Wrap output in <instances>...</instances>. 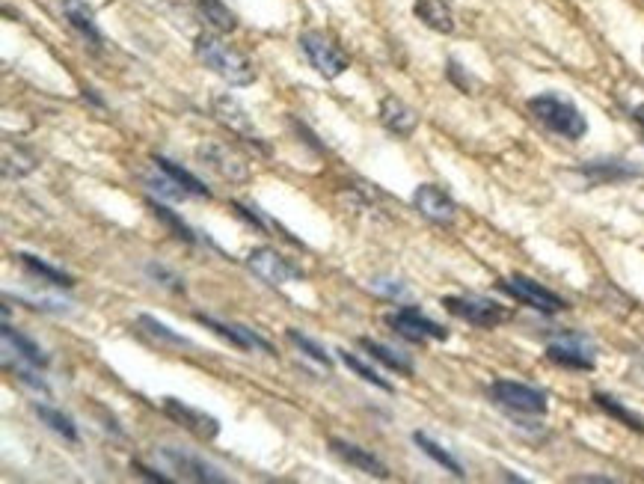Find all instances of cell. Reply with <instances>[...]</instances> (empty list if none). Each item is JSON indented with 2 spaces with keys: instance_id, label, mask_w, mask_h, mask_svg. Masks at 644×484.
Here are the masks:
<instances>
[{
  "instance_id": "cell-1",
  "label": "cell",
  "mask_w": 644,
  "mask_h": 484,
  "mask_svg": "<svg viewBox=\"0 0 644 484\" xmlns=\"http://www.w3.org/2000/svg\"><path fill=\"white\" fill-rule=\"evenodd\" d=\"M193 54H196V60H199L205 69H211L217 78H223V81L232 84V87H250V84L256 81L253 63H250L238 48L226 45V42H223L220 36H214V33H199V36L193 39Z\"/></svg>"
},
{
  "instance_id": "cell-2",
  "label": "cell",
  "mask_w": 644,
  "mask_h": 484,
  "mask_svg": "<svg viewBox=\"0 0 644 484\" xmlns=\"http://www.w3.org/2000/svg\"><path fill=\"white\" fill-rule=\"evenodd\" d=\"M529 113L547 128L552 134L564 137V140H582L588 134V122L582 116V110L567 101L561 96H552V93H544V96L529 98Z\"/></svg>"
},
{
  "instance_id": "cell-3",
  "label": "cell",
  "mask_w": 644,
  "mask_h": 484,
  "mask_svg": "<svg viewBox=\"0 0 644 484\" xmlns=\"http://www.w3.org/2000/svg\"><path fill=\"white\" fill-rule=\"evenodd\" d=\"M297 45H300V51L306 54L309 66H312L318 75L330 78V81L339 78V75H345L348 66H351L348 54H345L327 33H321V30H303V33L297 36Z\"/></svg>"
},
{
  "instance_id": "cell-4",
  "label": "cell",
  "mask_w": 644,
  "mask_h": 484,
  "mask_svg": "<svg viewBox=\"0 0 644 484\" xmlns=\"http://www.w3.org/2000/svg\"><path fill=\"white\" fill-rule=\"evenodd\" d=\"M490 398L514 416H544L550 407L547 392L529 387V384H517V381H493Z\"/></svg>"
},
{
  "instance_id": "cell-5",
  "label": "cell",
  "mask_w": 644,
  "mask_h": 484,
  "mask_svg": "<svg viewBox=\"0 0 644 484\" xmlns=\"http://www.w3.org/2000/svg\"><path fill=\"white\" fill-rule=\"evenodd\" d=\"M383 324L386 327H392L398 336H404L407 342H416V345H422V342H428V339H434V342H446L449 339V330L443 327V324H437V321H431L425 312H419L416 306H401V309H395V312H386L383 315Z\"/></svg>"
},
{
  "instance_id": "cell-6",
  "label": "cell",
  "mask_w": 644,
  "mask_h": 484,
  "mask_svg": "<svg viewBox=\"0 0 644 484\" xmlns=\"http://www.w3.org/2000/svg\"><path fill=\"white\" fill-rule=\"evenodd\" d=\"M443 306L455 318L472 327H481V330H493L511 318V312L505 306H499L496 300H487V297H443Z\"/></svg>"
},
{
  "instance_id": "cell-7",
  "label": "cell",
  "mask_w": 644,
  "mask_h": 484,
  "mask_svg": "<svg viewBox=\"0 0 644 484\" xmlns=\"http://www.w3.org/2000/svg\"><path fill=\"white\" fill-rule=\"evenodd\" d=\"M550 363L561 366V369H573V372H594V345L588 336L582 333H561L555 342L547 348Z\"/></svg>"
},
{
  "instance_id": "cell-8",
  "label": "cell",
  "mask_w": 644,
  "mask_h": 484,
  "mask_svg": "<svg viewBox=\"0 0 644 484\" xmlns=\"http://www.w3.org/2000/svg\"><path fill=\"white\" fill-rule=\"evenodd\" d=\"M499 291L511 294L514 300H520V303H526V306H532V309H538V312H544V315L564 312V309L570 306L564 297H558L555 291L544 289L541 283H535L532 277H523V274H514V277H508V280H499Z\"/></svg>"
},
{
  "instance_id": "cell-9",
  "label": "cell",
  "mask_w": 644,
  "mask_h": 484,
  "mask_svg": "<svg viewBox=\"0 0 644 484\" xmlns=\"http://www.w3.org/2000/svg\"><path fill=\"white\" fill-rule=\"evenodd\" d=\"M247 268L268 286H285L291 280H303V268L291 265V259H285L282 253H276L274 247H256L247 256Z\"/></svg>"
},
{
  "instance_id": "cell-10",
  "label": "cell",
  "mask_w": 644,
  "mask_h": 484,
  "mask_svg": "<svg viewBox=\"0 0 644 484\" xmlns=\"http://www.w3.org/2000/svg\"><path fill=\"white\" fill-rule=\"evenodd\" d=\"M196 158L202 161V167H208L211 173H217L226 182H247L250 179V164L238 152H232L226 143L208 140L196 149Z\"/></svg>"
},
{
  "instance_id": "cell-11",
  "label": "cell",
  "mask_w": 644,
  "mask_h": 484,
  "mask_svg": "<svg viewBox=\"0 0 644 484\" xmlns=\"http://www.w3.org/2000/svg\"><path fill=\"white\" fill-rule=\"evenodd\" d=\"M211 110H214V116H217V122L223 125V128H229L235 137H241L244 143H250V146H259L265 155H268V146L262 143V137H259V131H256V125H253V116L241 107V101L232 96H214L211 98Z\"/></svg>"
},
{
  "instance_id": "cell-12",
  "label": "cell",
  "mask_w": 644,
  "mask_h": 484,
  "mask_svg": "<svg viewBox=\"0 0 644 484\" xmlns=\"http://www.w3.org/2000/svg\"><path fill=\"white\" fill-rule=\"evenodd\" d=\"M158 455L164 458V464L173 470V473H179L184 482H199V484H226V476L214 467V464H208L205 458H196V455H190V452H184V449H176V446H161L158 449Z\"/></svg>"
},
{
  "instance_id": "cell-13",
  "label": "cell",
  "mask_w": 644,
  "mask_h": 484,
  "mask_svg": "<svg viewBox=\"0 0 644 484\" xmlns=\"http://www.w3.org/2000/svg\"><path fill=\"white\" fill-rule=\"evenodd\" d=\"M199 324H205L211 333H217L220 339H226L229 345L241 348V351H262V354H274V345L268 339H262L256 330L244 327V324H235V321H217L211 315H196Z\"/></svg>"
},
{
  "instance_id": "cell-14",
  "label": "cell",
  "mask_w": 644,
  "mask_h": 484,
  "mask_svg": "<svg viewBox=\"0 0 644 484\" xmlns=\"http://www.w3.org/2000/svg\"><path fill=\"white\" fill-rule=\"evenodd\" d=\"M164 413L173 422H179L184 431H190L193 437H199V440H214L220 434V422L211 413L196 410V407L184 404L179 398H164Z\"/></svg>"
},
{
  "instance_id": "cell-15",
  "label": "cell",
  "mask_w": 644,
  "mask_h": 484,
  "mask_svg": "<svg viewBox=\"0 0 644 484\" xmlns=\"http://www.w3.org/2000/svg\"><path fill=\"white\" fill-rule=\"evenodd\" d=\"M413 205L425 220H431L437 226H452L455 217H458L455 199L446 194L443 188H437V185H419L416 194H413Z\"/></svg>"
},
{
  "instance_id": "cell-16",
  "label": "cell",
  "mask_w": 644,
  "mask_h": 484,
  "mask_svg": "<svg viewBox=\"0 0 644 484\" xmlns=\"http://www.w3.org/2000/svg\"><path fill=\"white\" fill-rule=\"evenodd\" d=\"M576 176H582L588 185H609V182H627V179H639L644 176L639 167H633L630 161H588L582 167H576Z\"/></svg>"
},
{
  "instance_id": "cell-17",
  "label": "cell",
  "mask_w": 644,
  "mask_h": 484,
  "mask_svg": "<svg viewBox=\"0 0 644 484\" xmlns=\"http://www.w3.org/2000/svg\"><path fill=\"white\" fill-rule=\"evenodd\" d=\"M377 116H380V125L395 137H410L419 128V113L395 96H386L380 101Z\"/></svg>"
},
{
  "instance_id": "cell-18",
  "label": "cell",
  "mask_w": 644,
  "mask_h": 484,
  "mask_svg": "<svg viewBox=\"0 0 644 484\" xmlns=\"http://www.w3.org/2000/svg\"><path fill=\"white\" fill-rule=\"evenodd\" d=\"M330 449L342 458V461H348L351 467H357L360 473H366V476H374V479H389V470H386V464L380 461V458H374L368 449L363 446H357V443H348V440H330Z\"/></svg>"
},
{
  "instance_id": "cell-19",
  "label": "cell",
  "mask_w": 644,
  "mask_h": 484,
  "mask_svg": "<svg viewBox=\"0 0 644 484\" xmlns=\"http://www.w3.org/2000/svg\"><path fill=\"white\" fill-rule=\"evenodd\" d=\"M60 9H63L66 21L84 36V42L90 45L92 51H98L104 45V36H101V30L95 24V15H92V9L84 0H60Z\"/></svg>"
},
{
  "instance_id": "cell-20",
  "label": "cell",
  "mask_w": 644,
  "mask_h": 484,
  "mask_svg": "<svg viewBox=\"0 0 644 484\" xmlns=\"http://www.w3.org/2000/svg\"><path fill=\"white\" fill-rule=\"evenodd\" d=\"M413 12L434 33H455V9L449 6V0H416Z\"/></svg>"
},
{
  "instance_id": "cell-21",
  "label": "cell",
  "mask_w": 644,
  "mask_h": 484,
  "mask_svg": "<svg viewBox=\"0 0 644 484\" xmlns=\"http://www.w3.org/2000/svg\"><path fill=\"white\" fill-rule=\"evenodd\" d=\"M0 336H3V345H6V351H15L24 363H30V366H39V369H45L48 366V354L30 339V336H24V333H18V330H12L6 321H3V330H0Z\"/></svg>"
},
{
  "instance_id": "cell-22",
  "label": "cell",
  "mask_w": 644,
  "mask_h": 484,
  "mask_svg": "<svg viewBox=\"0 0 644 484\" xmlns=\"http://www.w3.org/2000/svg\"><path fill=\"white\" fill-rule=\"evenodd\" d=\"M360 345H363V351H366L371 360H377V363H383L389 372H398V375H404V378H413V360L407 357V354H401V351H392L389 345H380V342H374V339H360Z\"/></svg>"
},
{
  "instance_id": "cell-23",
  "label": "cell",
  "mask_w": 644,
  "mask_h": 484,
  "mask_svg": "<svg viewBox=\"0 0 644 484\" xmlns=\"http://www.w3.org/2000/svg\"><path fill=\"white\" fill-rule=\"evenodd\" d=\"M15 259H18V265H21L27 274L39 277V280H42V283H48V286H57V289H72V286H75V280H72L69 274H63L60 268H51V265H48V262H42L39 256L18 253Z\"/></svg>"
},
{
  "instance_id": "cell-24",
  "label": "cell",
  "mask_w": 644,
  "mask_h": 484,
  "mask_svg": "<svg viewBox=\"0 0 644 484\" xmlns=\"http://www.w3.org/2000/svg\"><path fill=\"white\" fill-rule=\"evenodd\" d=\"M594 398V404L606 413V416H612V419H618L624 428H630V431H636V434H644V419L639 413H633L630 407H624L615 395H606V392H594L591 395Z\"/></svg>"
},
{
  "instance_id": "cell-25",
  "label": "cell",
  "mask_w": 644,
  "mask_h": 484,
  "mask_svg": "<svg viewBox=\"0 0 644 484\" xmlns=\"http://www.w3.org/2000/svg\"><path fill=\"white\" fill-rule=\"evenodd\" d=\"M196 3V12L220 33H232L238 30V15L223 3V0H193Z\"/></svg>"
},
{
  "instance_id": "cell-26",
  "label": "cell",
  "mask_w": 644,
  "mask_h": 484,
  "mask_svg": "<svg viewBox=\"0 0 644 484\" xmlns=\"http://www.w3.org/2000/svg\"><path fill=\"white\" fill-rule=\"evenodd\" d=\"M413 443H416V446H419V449H422V452H425V455H428L434 464H440L446 473H452L455 479H463V476H466V473H463V467H460L458 458H455V455H449V452H446V449H443L437 440H431L425 431H416V434H413Z\"/></svg>"
},
{
  "instance_id": "cell-27",
  "label": "cell",
  "mask_w": 644,
  "mask_h": 484,
  "mask_svg": "<svg viewBox=\"0 0 644 484\" xmlns=\"http://www.w3.org/2000/svg\"><path fill=\"white\" fill-rule=\"evenodd\" d=\"M152 164H155V167H161V170H164L167 176H173V179H176V182H179V185H182L184 191H187L190 196H199V199H211V191H208V188H205V185H202V182H199V179L193 176V173H187L184 167H179V164H173L170 158H164V155H155V158H152Z\"/></svg>"
},
{
  "instance_id": "cell-28",
  "label": "cell",
  "mask_w": 644,
  "mask_h": 484,
  "mask_svg": "<svg viewBox=\"0 0 644 484\" xmlns=\"http://www.w3.org/2000/svg\"><path fill=\"white\" fill-rule=\"evenodd\" d=\"M33 410H36V416L42 419V425H48L54 434H60V437H66V440H72V443H78V428H75L72 416H66L63 410H57V407H51V404H33Z\"/></svg>"
},
{
  "instance_id": "cell-29",
  "label": "cell",
  "mask_w": 644,
  "mask_h": 484,
  "mask_svg": "<svg viewBox=\"0 0 644 484\" xmlns=\"http://www.w3.org/2000/svg\"><path fill=\"white\" fill-rule=\"evenodd\" d=\"M149 208H152V214L167 226V229H173V235L179 238V241H187V244H196L199 238H196V232L184 223L182 217L176 214V211H170L167 205H161V202H155V199H149Z\"/></svg>"
},
{
  "instance_id": "cell-30",
  "label": "cell",
  "mask_w": 644,
  "mask_h": 484,
  "mask_svg": "<svg viewBox=\"0 0 644 484\" xmlns=\"http://www.w3.org/2000/svg\"><path fill=\"white\" fill-rule=\"evenodd\" d=\"M285 339H288V342H291V345H294V348H297L300 354H306L309 360H315V363H321L324 369H330V366H333V360H330V354H327V351H324V348H321V345H318L315 339H309V336H303L300 330H294V327H288V330H285Z\"/></svg>"
},
{
  "instance_id": "cell-31",
  "label": "cell",
  "mask_w": 644,
  "mask_h": 484,
  "mask_svg": "<svg viewBox=\"0 0 644 484\" xmlns=\"http://www.w3.org/2000/svg\"><path fill=\"white\" fill-rule=\"evenodd\" d=\"M158 170H161V167H158ZM161 173H164V170H161ZM140 182H143V185H146V188H149L152 194L164 196V199H187V196H190L187 191H184L182 185H179V182H176L173 176H167V173H164V176H152V173H143V176H140Z\"/></svg>"
},
{
  "instance_id": "cell-32",
  "label": "cell",
  "mask_w": 644,
  "mask_h": 484,
  "mask_svg": "<svg viewBox=\"0 0 644 484\" xmlns=\"http://www.w3.org/2000/svg\"><path fill=\"white\" fill-rule=\"evenodd\" d=\"M137 324L152 336V339H161V342H167V345H173V348H190V339H184L179 333H173L167 324H161L158 318H152V315H140L137 318Z\"/></svg>"
},
{
  "instance_id": "cell-33",
  "label": "cell",
  "mask_w": 644,
  "mask_h": 484,
  "mask_svg": "<svg viewBox=\"0 0 644 484\" xmlns=\"http://www.w3.org/2000/svg\"><path fill=\"white\" fill-rule=\"evenodd\" d=\"M336 354H339V360H342V363H345V366H348V369H351L357 378H363L366 384L383 389V392H392V384H389V381H383V378H380V375H377L371 366H366L363 360H357V357H354V354H348L345 348H342V351H336Z\"/></svg>"
},
{
  "instance_id": "cell-34",
  "label": "cell",
  "mask_w": 644,
  "mask_h": 484,
  "mask_svg": "<svg viewBox=\"0 0 644 484\" xmlns=\"http://www.w3.org/2000/svg\"><path fill=\"white\" fill-rule=\"evenodd\" d=\"M446 78L458 87L460 93H466V96H475L478 90H481V81L472 75V72H466L463 66H460L458 60L452 57L449 63H446Z\"/></svg>"
},
{
  "instance_id": "cell-35",
  "label": "cell",
  "mask_w": 644,
  "mask_h": 484,
  "mask_svg": "<svg viewBox=\"0 0 644 484\" xmlns=\"http://www.w3.org/2000/svg\"><path fill=\"white\" fill-rule=\"evenodd\" d=\"M146 277L155 280L158 286H164L167 291H173V294H184L182 277H179L176 271H170L167 265H161V262H149V265H146Z\"/></svg>"
},
{
  "instance_id": "cell-36",
  "label": "cell",
  "mask_w": 644,
  "mask_h": 484,
  "mask_svg": "<svg viewBox=\"0 0 644 484\" xmlns=\"http://www.w3.org/2000/svg\"><path fill=\"white\" fill-rule=\"evenodd\" d=\"M371 289L377 291V294H383V297H389V300H410V289L401 280H395V277H374Z\"/></svg>"
},
{
  "instance_id": "cell-37",
  "label": "cell",
  "mask_w": 644,
  "mask_h": 484,
  "mask_svg": "<svg viewBox=\"0 0 644 484\" xmlns=\"http://www.w3.org/2000/svg\"><path fill=\"white\" fill-rule=\"evenodd\" d=\"M9 366V363H6ZM12 369V375L24 384V387H30L33 392H42V395H51V389H48V384L36 375V372H30V369H24V366H9Z\"/></svg>"
},
{
  "instance_id": "cell-38",
  "label": "cell",
  "mask_w": 644,
  "mask_h": 484,
  "mask_svg": "<svg viewBox=\"0 0 644 484\" xmlns=\"http://www.w3.org/2000/svg\"><path fill=\"white\" fill-rule=\"evenodd\" d=\"M134 470H137V473H143V476H146V479H152V482H167V476H158L155 470H149V467H143L140 461H134Z\"/></svg>"
},
{
  "instance_id": "cell-39",
  "label": "cell",
  "mask_w": 644,
  "mask_h": 484,
  "mask_svg": "<svg viewBox=\"0 0 644 484\" xmlns=\"http://www.w3.org/2000/svg\"><path fill=\"white\" fill-rule=\"evenodd\" d=\"M573 482H582V484H615V479H609V476H576Z\"/></svg>"
},
{
  "instance_id": "cell-40",
  "label": "cell",
  "mask_w": 644,
  "mask_h": 484,
  "mask_svg": "<svg viewBox=\"0 0 644 484\" xmlns=\"http://www.w3.org/2000/svg\"><path fill=\"white\" fill-rule=\"evenodd\" d=\"M633 119H636V125L644 131V101L636 107V110H633Z\"/></svg>"
},
{
  "instance_id": "cell-41",
  "label": "cell",
  "mask_w": 644,
  "mask_h": 484,
  "mask_svg": "<svg viewBox=\"0 0 644 484\" xmlns=\"http://www.w3.org/2000/svg\"><path fill=\"white\" fill-rule=\"evenodd\" d=\"M642 57H644V48H642Z\"/></svg>"
}]
</instances>
